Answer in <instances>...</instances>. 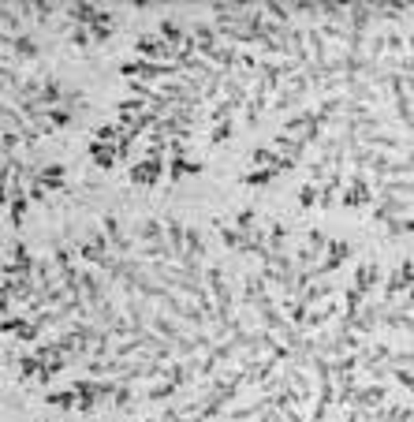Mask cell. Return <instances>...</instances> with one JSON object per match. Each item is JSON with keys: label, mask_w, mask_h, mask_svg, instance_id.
<instances>
[{"label": "cell", "mask_w": 414, "mask_h": 422, "mask_svg": "<svg viewBox=\"0 0 414 422\" xmlns=\"http://www.w3.org/2000/svg\"><path fill=\"white\" fill-rule=\"evenodd\" d=\"M366 418V411H359V407H347V415H344V422H362Z\"/></svg>", "instance_id": "60d3db41"}, {"label": "cell", "mask_w": 414, "mask_h": 422, "mask_svg": "<svg viewBox=\"0 0 414 422\" xmlns=\"http://www.w3.org/2000/svg\"><path fill=\"white\" fill-rule=\"evenodd\" d=\"M180 389H183V385H175V382H153L150 389H146V396H150L153 404H160V400H172Z\"/></svg>", "instance_id": "cb8c5ba5"}, {"label": "cell", "mask_w": 414, "mask_h": 422, "mask_svg": "<svg viewBox=\"0 0 414 422\" xmlns=\"http://www.w3.org/2000/svg\"><path fill=\"white\" fill-rule=\"evenodd\" d=\"M325 299H336V284L332 281H314V284H306L303 292L295 296V303H303L306 310L317 307V303H325Z\"/></svg>", "instance_id": "30bf717a"}, {"label": "cell", "mask_w": 414, "mask_h": 422, "mask_svg": "<svg viewBox=\"0 0 414 422\" xmlns=\"http://www.w3.org/2000/svg\"><path fill=\"white\" fill-rule=\"evenodd\" d=\"M90 161L97 165V168H116V161H120V153H116V146H109V142H94L90 139Z\"/></svg>", "instance_id": "ac0fdd59"}, {"label": "cell", "mask_w": 414, "mask_h": 422, "mask_svg": "<svg viewBox=\"0 0 414 422\" xmlns=\"http://www.w3.org/2000/svg\"><path fill=\"white\" fill-rule=\"evenodd\" d=\"M67 362H71L67 355H49L45 362H41V374H38V382H41V385H49L53 377H56V374H60V370L67 367Z\"/></svg>", "instance_id": "7402d4cb"}, {"label": "cell", "mask_w": 414, "mask_h": 422, "mask_svg": "<svg viewBox=\"0 0 414 422\" xmlns=\"http://www.w3.org/2000/svg\"><path fill=\"white\" fill-rule=\"evenodd\" d=\"M26 322H31L26 314H8V318H0V332H16V337H19V329Z\"/></svg>", "instance_id": "8d00e7d4"}, {"label": "cell", "mask_w": 414, "mask_h": 422, "mask_svg": "<svg viewBox=\"0 0 414 422\" xmlns=\"http://www.w3.org/2000/svg\"><path fill=\"white\" fill-rule=\"evenodd\" d=\"M56 4H31V19H38V23H45V19H53L56 16Z\"/></svg>", "instance_id": "ab89813d"}, {"label": "cell", "mask_w": 414, "mask_h": 422, "mask_svg": "<svg viewBox=\"0 0 414 422\" xmlns=\"http://www.w3.org/2000/svg\"><path fill=\"white\" fill-rule=\"evenodd\" d=\"M45 404L49 407H60V411H67V407H75V392H45Z\"/></svg>", "instance_id": "836d02e7"}, {"label": "cell", "mask_w": 414, "mask_h": 422, "mask_svg": "<svg viewBox=\"0 0 414 422\" xmlns=\"http://www.w3.org/2000/svg\"><path fill=\"white\" fill-rule=\"evenodd\" d=\"M64 16L71 19V26H94L101 19V8L97 4H71V8H64Z\"/></svg>", "instance_id": "e0dca14e"}, {"label": "cell", "mask_w": 414, "mask_h": 422, "mask_svg": "<svg viewBox=\"0 0 414 422\" xmlns=\"http://www.w3.org/2000/svg\"><path fill=\"white\" fill-rule=\"evenodd\" d=\"M64 180H67V168L60 165V161H45V165H26V183H38L41 191H60L64 187Z\"/></svg>", "instance_id": "3957f363"}, {"label": "cell", "mask_w": 414, "mask_h": 422, "mask_svg": "<svg viewBox=\"0 0 414 422\" xmlns=\"http://www.w3.org/2000/svg\"><path fill=\"white\" fill-rule=\"evenodd\" d=\"M135 49H138L142 60H150V64H172V60H175V49H168L157 34H142V38L135 41Z\"/></svg>", "instance_id": "ba28073f"}, {"label": "cell", "mask_w": 414, "mask_h": 422, "mask_svg": "<svg viewBox=\"0 0 414 422\" xmlns=\"http://www.w3.org/2000/svg\"><path fill=\"white\" fill-rule=\"evenodd\" d=\"M45 120H49V127H53V131H60V127H71V109L56 105V109H49V112H45Z\"/></svg>", "instance_id": "4dcf8cb0"}, {"label": "cell", "mask_w": 414, "mask_h": 422, "mask_svg": "<svg viewBox=\"0 0 414 422\" xmlns=\"http://www.w3.org/2000/svg\"><path fill=\"white\" fill-rule=\"evenodd\" d=\"M381 228H384L388 239H407L414 232V213L410 217H388V221H381Z\"/></svg>", "instance_id": "d6986e66"}, {"label": "cell", "mask_w": 414, "mask_h": 422, "mask_svg": "<svg viewBox=\"0 0 414 422\" xmlns=\"http://www.w3.org/2000/svg\"><path fill=\"white\" fill-rule=\"evenodd\" d=\"M0 276H34V254H31V247L26 243H16L11 247V258L0 266Z\"/></svg>", "instance_id": "52a82bcc"}, {"label": "cell", "mask_w": 414, "mask_h": 422, "mask_svg": "<svg viewBox=\"0 0 414 422\" xmlns=\"http://www.w3.org/2000/svg\"><path fill=\"white\" fill-rule=\"evenodd\" d=\"M295 206H299V213L314 210V206H317V183H303V187H299V198H295Z\"/></svg>", "instance_id": "d4e9b609"}, {"label": "cell", "mask_w": 414, "mask_h": 422, "mask_svg": "<svg viewBox=\"0 0 414 422\" xmlns=\"http://www.w3.org/2000/svg\"><path fill=\"white\" fill-rule=\"evenodd\" d=\"M258 224V210H235V217H231V228H239V232H250Z\"/></svg>", "instance_id": "f546056e"}, {"label": "cell", "mask_w": 414, "mask_h": 422, "mask_svg": "<svg viewBox=\"0 0 414 422\" xmlns=\"http://www.w3.org/2000/svg\"><path fill=\"white\" fill-rule=\"evenodd\" d=\"M8 310H11V299L0 296V318H8Z\"/></svg>", "instance_id": "b9f144b4"}, {"label": "cell", "mask_w": 414, "mask_h": 422, "mask_svg": "<svg viewBox=\"0 0 414 422\" xmlns=\"http://www.w3.org/2000/svg\"><path fill=\"white\" fill-rule=\"evenodd\" d=\"M250 161H254V168H276L280 172V153L269 146H254L250 150Z\"/></svg>", "instance_id": "603a6c76"}, {"label": "cell", "mask_w": 414, "mask_h": 422, "mask_svg": "<svg viewBox=\"0 0 414 422\" xmlns=\"http://www.w3.org/2000/svg\"><path fill=\"white\" fill-rule=\"evenodd\" d=\"M16 362H19V374L26 377V382H31V377H38V374H41V362H45V359H38L34 352H26V355H23V359H16Z\"/></svg>", "instance_id": "83f0119b"}, {"label": "cell", "mask_w": 414, "mask_h": 422, "mask_svg": "<svg viewBox=\"0 0 414 422\" xmlns=\"http://www.w3.org/2000/svg\"><path fill=\"white\" fill-rule=\"evenodd\" d=\"M11 56H16V64H34L41 56V45L31 34H16L11 38Z\"/></svg>", "instance_id": "2e32d148"}, {"label": "cell", "mask_w": 414, "mask_h": 422, "mask_svg": "<svg viewBox=\"0 0 414 422\" xmlns=\"http://www.w3.org/2000/svg\"><path fill=\"white\" fill-rule=\"evenodd\" d=\"M165 165H168L165 153L142 157L138 165H131V183H135V187H153V183H160V180H165Z\"/></svg>", "instance_id": "5b68a950"}, {"label": "cell", "mask_w": 414, "mask_h": 422, "mask_svg": "<svg viewBox=\"0 0 414 422\" xmlns=\"http://www.w3.org/2000/svg\"><path fill=\"white\" fill-rule=\"evenodd\" d=\"M131 400H135V389H131L127 382H116V392H112V404H116V407H131Z\"/></svg>", "instance_id": "d590c367"}, {"label": "cell", "mask_w": 414, "mask_h": 422, "mask_svg": "<svg viewBox=\"0 0 414 422\" xmlns=\"http://www.w3.org/2000/svg\"><path fill=\"white\" fill-rule=\"evenodd\" d=\"M160 228H165V247H168V254H172V261L180 266V258H183V236H187V228L175 221V217H165L160 221Z\"/></svg>", "instance_id": "8fae6325"}, {"label": "cell", "mask_w": 414, "mask_h": 422, "mask_svg": "<svg viewBox=\"0 0 414 422\" xmlns=\"http://www.w3.org/2000/svg\"><path fill=\"white\" fill-rule=\"evenodd\" d=\"M410 288H414V266H410V258H407V261H399V269L388 276V281H384L381 296H384V303H392V299L410 296Z\"/></svg>", "instance_id": "8992f818"}, {"label": "cell", "mask_w": 414, "mask_h": 422, "mask_svg": "<svg viewBox=\"0 0 414 422\" xmlns=\"http://www.w3.org/2000/svg\"><path fill=\"white\" fill-rule=\"evenodd\" d=\"M231 131H235V116H231V120H220V124L209 127V142H213V146H220V142L231 139Z\"/></svg>", "instance_id": "f1b7e54d"}, {"label": "cell", "mask_w": 414, "mask_h": 422, "mask_svg": "<svg viewBox=\"0 0 414 422\" xmlns=\"http://www.w3.org/2000/svg\"><path fill=\"white\" fill-rule=\"evenodd\" d=\"M86 31H90L94 45H105V41L112 38V16H109V11H101V19H97L94 26H86Z\"/></svg>", "instance_id": "44dd1931"}, {"label": "cell", "mask_w": 414, "mask_h": 422, "mask_svg": "<svg viewBox=\"0 0 414 422\" xmlns=\"http://www.w3.org/2000/svg\"><path fill=\"white\" fill-rule=\"evenodd\" d=\"M101 232H105L109 251H112L116 258H131V239H127V232L120 228V221H116V213H105V217H101Z\"/></svg>", "instance_id": "9c48e42d"}, {"label": "cell", "mask_w": 414, "mask_h": 422, "mask_svg": "<svg viewBox=\"0 0 414 422\" xmlns=\"http://www.w3.org/2000/svg\"><path fill=\"white\" fill-rule=\"evenodd\" d=\"M165 172H168V176H172L175 183H180L183 176H198V172H202V161H190V157H187V150H183V153H168V165H165Z\"/></svg>", "instance_id": "5bb4252c"}, {"label": "cell", "mask_w": 414, "mask_h": 422, "mask_svg": "<svg viewBox=\"0 0 414 422\" xmlns=\"http://www.w3.org/2000/svg\"><path fill=\"white\" fill-rule=\"evenodd\" d=\"M4 165H8V153H4V150H0V168H4Z\"/></svg>", "instance_id": "7bdbcfd3"}, {"label": "cell", "mask_w": 414, "mask_h": 422, "mask_svg": "<svg viewBox=\"0 0 414 422\" xmlns=\"http://www.w3.org/2000/svg\"><path fill=\"white\" fill-rule=\"evenodd\" d=\"M339 202H344V210H366L374 206V183H369L366 172H351L344 176V187H339Z\"/></svg>", "instance_id": "7a4b0ae2"}, {"label": "cell", "mask_w": 414, "mask_h": 422, "mask_svg": "<svg viewBox=\"0 0 414 422\" xmlns=\"http://www.w3.org/2000/svg\"><path fill=\"white\" fill-rule=\"evenodd\" d=\"M138 239L146 243V247H165V228H160V221H142V228H138Z\"/></svg>", "instance_id": "ffe728a7"}, {"label": "cell", "mask_w": 414, "mask_h": 422, "mask_svg": "<svg viewBox=\"0 0 414 422\" xmlns=\"http://www.w3.org/2000/svg\"><path fill=\"white\" fill-rule=\"evenodd\" d=\"M392 400V389L388 382H369V385H354V396H351V407L359 411H377Z\"/></svg>", "instance_id": "277c9868"}, {"label": "cell", "mask_w": 414, "mask_h": 422, "mask_svg": "<svg viewBox=\"0 0 414 422\" xmlns=\"http://www.w3.org/2000/svg\"><path fill=\"white\" fill-rule=\"evenodd\" d=\"M388 377L403 389V392H410L414 389V374H410V367H388Z\"/></svg>", "instance_id": "d6a6232c"}, {"label": "cell", "mask_w": 414, "mask_h": 422, "mask_svg": "<svg viewBox=\"0 0 414 422\" xmlns=\"http://www.w3.org/2000/svg\"><path fill=\"white\" fill-rule=\"evenodd\" d=\"M306 97H299V94H291V90H284V86H280L276 90V97H273V109L276 112H288V109H295V105H303Z\"/></svg>", "instance_id": "484cf974"}, {"label": "cell", "mask_w": 414, "mask_h": 422, "mask_svg": "<svg viewBox=\"0 0 414 422\" xmlns=\"http://www.w3.org/2000/svg\"><path fill=\"white\" fill-rule=\"evenodd\" d=\"M377 284H381V266H377V261H366V266H359V269H354V281H351V288H354L359 296H366V299H369V292H374Z\"/></svg>", "instance_id": "7c38bea8"}, {"label": "cell", "mask_w": 414, "mask_h": 422, "mask_svg": "<svg viewBox=\"0 0 414 422\" xmlns=\"http://www.w3.org/2000/svg\"><path fill=\"white\" fill-rule=\"evenodd\" d=\"M157 38H160V41H165V45H168V49H180V45H183V38H187V26H183L180 19H172V16H165V19H160V23H157Z\"/></svg>", "instance_id": "9a60e30c"}, {"label": "cell", "mask_w": 414, "mask_h": 422, "mask_svg": "<svg viewBox=\"0 0 414 422\" xmlns=\"http://www.w3.org/2000/svg\"><path fill=\"white\" fill-rule=\"evenodd\" d=\"M0 296H8V292H4V281H0Z\"/></svg>", "instance_id": "ee69618b"}, {"label": "cell", "mask_w": 414, "mask_h": 422, "mask_svg": "<svg viewBox=\"0 0 414 422\" xmlns=\"http://www.w3.org/2000/svg\"><path fill=\"white\" fill-rule=\"evenodd\" d=\"M369 183L381 180H410V153H374L366 165Z\"/></svg>", "instance_id": "6da1fadb"}, {"label": "cell", "mask_w": 414, "mask_h": 422, "mask_svg": "<svg viewBox=\"0 0 414 422\" xmlns=\"http://www.w3.org/2000/svg\"><path fill=\"white\" fill-rule=\"evenodd\" d=\"M67 41H71L75 49H90V45H94V41H90V31H86V26H71Z\"/></svg>", "instance_id": "74e56055"}, {"label": "cell", "mask_w": 414, "mask_h": 422, "mask_svg": "<svg viewBox=\"0 0 414 422\" xmlns=\"http://www.w3.org/2000/svg\"><path fill=\"white\" fill-rule=\"evenodd\" d=\"M41 332H45V329H41V325L34 322V318H31V322H26V325L19 329V340H23V344H38V340H41Z\"/></svg>", "instance_id": "f35d334b"}, {"label": "cell", "mask_w": 414, "mask_h": 422, "mask_svg": "<svg viewBox=\"0 0 414 422\" xmlns=\"http://www.w3.org/2000/svg\"><path fill=\"white\" fill-rule=\"evenodd\" d=\"M273 180H276V168H254V172H246L239 183H246V187H265V183H273Z\"/></svg>", "instance_id": "4316f807"}, {"label": "cell", "mask_w": 414, "mask_h": 422, "mask_svg": "<svg viewBox=\"0 0 414 422\" xmlns=\"http://www.w3.org/2000/svg\"><path fill=\"white\" fill-rule=\"evenodd\" d=\"M146 109H150V101L127 97V101H120V105H116V116H138V112H146Z\"/></svg>", "instance_id": "1f68e13d"}, {"label": "cell", "mask_w": 414, "mask_h": 422, "mask_svg": "<svg viewBox=\"0 0 414 422\" xmlns=\"http://www.w3.org/2000/svg\"><path fill=\"white\" fill-rule=\"evenodd\" d=\"M124 131L116 127V124H101L97 131H94V142H109V146H116V139H120Z\"/></svg>", "instance_id": "e575fe53"}, {"label": "cell", "mask_w": 414, "mask_h": 422, "mask_svg": "<svg viewBox=\"0 0 414 422\" xmlns=\"http://www.w3.org/2000/svg\"><path fill=\"white\" fill-rule=\"evenodd\" d=\"M374 198L414 202V187H410V180H381V183H374Z\"/></svg>", "instance_id": "4fadbf2b"}]
</instances>
